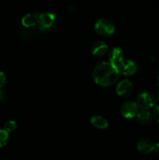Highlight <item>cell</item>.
<instances>
[{
	"mask_svg": "<svg viewBox=\"0 0 159 160\" xmlns=\"http://www.w3.org/2000/svg\"><path fill=\"white\" fill-rule=\"evenodd\" d=\"M139 112V107L137 102L133 101H126L122 105L120 112L126 119H132Z\"/></svg>",
	"mask_w": 159,
	"mask_h": 160,
	"instance_id": "5b68a950",
	"label": "cell"
},
{
	"mask_svg": "<svg viewBox=\"0 0 159 160\" xmlns=\"http://www.w3.org/2000/svg\"><path fill=\"white\" fill-rule=\"evenodd\" d=\"M9 140V134L4 129H0V148L4 147Z\"/></svg>",
	"mask_w": 159,
	"mask_h": 160,
	"instance_id": "9a60e30c",
	"label": "cell"
},
{
	"mask_svg": "<svg viewBox=\"0 0 159 160\" xmlns=\"http://www.w3.org/2000/svg\"><path fill=\"white\" fill-rule=\"evenodd\" d=\"M108 51V45L103 41H98L93 45L91 48V52L96 57H101Z\"/></svg>",
	"mask_w": 159,
	"mask_h": 160,
	"instance_id": "8fae6325",
	"label": "cell"
},
{
	"mask_svg": "<svg viewBox=\"0 0 159 160\" xmlns=\"http://www.w3.org/2000/svg\"><path fill=\"white\" fill-rule=\"evenodd\" d=\"M152 116L153 119H154L157 123H159V105H157V106H156L155 107H154Z\"/></svg>",
	"mask_w": 159,
	"mask_h": 160,
	"instance_id": "ac0fdd59",
	"label": "cell"
},
{
	"mask_svg": "<svg viewBox=\"0 0 159 160\" xmlns=\"http://www.w3.org/2000/svg\"><path fill=\"white\" fill-rule=\"evenodd\" d=\"M157 99L159 100V91L157 92Z\"/></svg>",
	"mask_w": 159,
	"mask_h": 160,
	"instance_id": "44dd1931",
	"label": "cell"
},
{
	"mask_svg": "<svg viewBox=\"0 0 159 160\" xmlns=\"http://www.w3.org/2000/svg\"><path fill=\"white\" fill-rule=\"evenodd\" d=\"M7 83V78L3 72L0 71V89L2 88Z\"/></svg>",
	"mask_w": 159,
	"mask_h": 160,
	"instance_id": "e0dca14e",
	"label": "cell"
},
{
	"mask_svg": "<svg viewBox=\"0 0 159 160\" xmlns=\"http://www.w3.org/2000/svg\"><path fill=\"white\" fill-rule=\"evenodd\" d=\"M90 123L94 128L99 130H105L108 127V121L107 119L99 115H95L90 118Z\"/></svg>",
	"mask_w": 159,
	"mask_h": 160,
	"instance_id": "4fadbf2b",
	"label": "cell"
},
{
	"mask_svg": "<svg viewBox=\"0 0 159 160\" xmlns=\"http://www.w3.org/2000/svg\"><path fill=\"white\" fill-rule=\"evenodd\" d=\"M115 90L117 95L123 98H126L132 94L133 91V84L129 80H123L118 83Z\"/></svg>",
	"mask_w": 159,
	"mask_h": 160,
	"instance_id": "52a82bcc",
	"label": "cell"
},
{
	"mask_svg": "<svg viewBox=\"0 0 159 160\" xmlns=\"http://www.w3.org/2000/svg\"><path fill=\"white\" fill-rule=\"evenodd\" d=\"M119 74L118 69L108 62H102L95 67L93 71V78L98 85L109 87L117 82Z\"/></svg>",
	"mask_w": 159,
	"mask_h": 160,
	"instance_id": "6da1fadb",
	"label": "cell"
},
{
	"mask_svg": "<svg viewBox=\"0 0 159 160\" xmlns=\"http://www.w3.org/2000/svg\"><path fill=\"white\" fill-rule=\"evenodd\" d=\"M94 30L97 34L103 37H108L115 32V26L110 20L101 18L97 20L94 24Z\"/></svg>",
	"mask_w": 159,
	"mask_h": 160,
	"instance_id": "3957f363",
	"label": "cell"
},
{
	"mask_svg": "<svg viewBox=\"0 0 159 160\" xmlns=\"http://www.w3.org/2000/svg\"><path fill=\"white\" fill-rule=\"evenodd\" d=\"M158 81H159V72H158Z\"/></svg>",
	"mask_w": 159,
	"mask_h": 160,
	"instance_id": "7402d4cb",
	"label": "cell"
},
{
	"mask_svg": "<svg viewBox=\"0 0 159 160\" xmlns=\"http://www.w3.org/2000/svg\"><path fill=\"white\" fill-rule=\"evenodd\" d=\"M34 32L33 31V30H31V28H26L21 30L20 32V38L23 41H28L31 39V38L34 37Z\"/></svg>",
	"mask_w": 159,
	"mask_h": 160,
	"instance_id": "5bb4252c",
	"label": "cell"
},
{
	"mask_svg": "<svg viewBox=\"0 0 159 160\" xmlns=\"http://www.w3.org/2000/svg\"><path fill=\"white\" fill-rule=\"evenodd\" d=\"M39 14L37 12H33V13H27L22 18V24L26 28H31L35 25H37L38 23Z\"/></svg>",
	"mask_w": 159,
	"mask_h": 160,
	"instance_id": "30bf717a",
	"label": "cell"
},
{
	"mask_svg": "<svg viewBox=\"0 0 159 160\" xmlns=\"http://www.w3.org/2000/svg\"><path fill=\"white\" fill-rule=\"evenodd\" d=\"M108 59L109 63L118 69V66L124 60V52L123 49L119 47H114L109 52Z\"/></svg>",
	"mask_w": 159,
	"mask_h": 160,
	"instance_id": "8992f818",
	"label": "cell"
},
{
	"mask_svg": "<svg viewBox=\"0 0 159 160\" xmlns=\"http://www.w3.org/2000/svg\"><path fill=\"white\" fill-rule=\"evenodd\" d=\"M139 108L144 110H149L151 108L154 107L156 104V97L151 92H140L137 97L136 100Z\"/></svg>",
	"mask_w": 159,
	"mask_h": 160,
	"instance_id": "7a4b0ae2",
	"label": "cell"
},
{
	"mask_svg": "<svg viewBox=\"0 0 159 160\" xmlns=\"http://www.w3.org/2000/svg\"><path fill=\"white\" fill-rule=\"evenodd\" d=\"M17 123H16V121H14V120H8V121H6V123H5L4 124V128L3 129L5 130V131H7L8 133H12V132H14V131H16V129H17Z\"/></svg>",
	"mask_w": 159,
	"mask_h": 160,
	"instance_id": "2e32d148",
	"label": "cell"
},
{
	"mask_svg": "<svg viewBox=\"0 0 159 160\" xmlns=\"http://www.w3.org/2000/svg\"><path fill=\"white\" fill-rule=\"evenodd\" d=\"M154 151L156 152L157 153H159V142H157L156 144H154Z\"/></svg>",
	"mask_w": 159,
	"mask_h": 160,
	"instance_id": "ffe728a7",
	"label": "cell"
},
{
	"mask_svg": "<svg viewBox=\"0 0 159 160\" xmlns=\"http://www.w3.org/2000/svg\"><path fill=\"white\" fill-rule=\"evenodd\" d=\"M136 118H137V122L140 125L144 126V125H148L151 123V121L153 120V116L150 111L141 109L137 112Z\"/></svg>",
	"mask_w": 159,
	"mask_h": 160,
	"instance_id": "7c38bea8",
	"label": "cell"
},
{
	"mask_svg": "<svg viewBox=\"0 0 159 160\" xmlns=\"http://www.w3.org/2000/svg\"><path fill=\"white\" fill-rule=\"evenodd\" d=\"M154 144L151 140L147 138H143L138 142L137 145V148L140 153L143 155L150 154L154 151Z\"/></svg>",
	"mask_w": 159,
	"mask_h": 160,
	"instance_id": "9c48e42d",
	"label": "cell"
},
{
	"mask_svg": "<svg viewBox=\"0 0 159 160\" xmlns=\"http://www.w3.org/2000/svg\"><path fill=\"white\" fill-rule=\"evenodd\" d=\"M118 70L125 76H132L137 71V65L132 60L124 59L118 66Z\"/></svg>",
	"mask_w": 159,
	"mask_h": 160,
	"instance_id": "ba28073f",
	"label": "cell"
},
{
	"mask_svg": "<svg viewBox=\"0 0 159 160\" xmlns=\"http://www.w3.org/2000/svg\"><path fill=\"white\" fill-rule=\"evenodd\" d=\"M56 16L52 12H43L39 14L37 28L41 31H48L55 26Z\"/></svg>",
	"mask_w": 159,
	"mask_h": 160,
	"instance_id": "277c9868",
	"label": "cell"
},
{
	"mask_svg": "<svg viewBox=\"0 0 159 160\" xmlns=\"http://www.w3.org/2000/svg\"><path fill=\"white\" fill-rule=\"evenodd\" d=\"M6 98V92L0 89V100H4Z\"/></svg>",
	"mask_w": 159,
	"mask_h": 160,
	"instance_id": "d6986e66",
	"label": "cell"
}]
</instances>
